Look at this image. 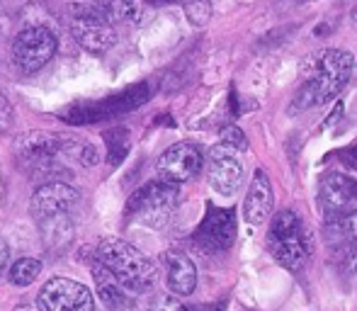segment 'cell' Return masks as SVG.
I'll list each match as a JSON object with an SVG mask.
<instances>
[{
	"instance_id": "cell-27",
	"label": "cell",
	"mask_w": 357,
	"mask_h": 311,
	"mask_svg": "<svg viewBox=\"0 0 357 311\" xmlns=\"http://www.w3.org/2000/svg\"><path fill=\"white\" fill-rule=\"evenodd\" d=\"M340 158H343V163L348 165V168L357 170V144H355V146H350V149H345V151L340 153Z\"/></svg>"
},
{
	"instance_id": "cell-26",
	"label": "cell",
	"mask_w": 357,
	"mask_h": 311,
	"mask_svg": "<svg viewBox=\"0 0 357 311\" xmlns=\"http://www.w3.org/2000/svg\"><path fill=\"white\" fill-rule=\"evenodd\" d=\"M10 117H13V107H10L8 98L0 93V129H5L10 124Z\"/></svg>"
},
{
	"instance_id": "cell-19",
	"label": "cell",
	"mask_w": 357,
	"mask_h": 311,
	"mask_svg": "<svg viewBox=\"0 0 357 311\" xmlns=\"http://www.w3.org/2000/svg\"><path fill=\"white\" fill-rule=\"evenodd\" d=\"M61 156H71V158L78 160L85 168H95L100 163V151L98 146L88 142H80V139L73 137H63L61 134Z\"/></svg>"
},
{
	"instance_id": "cell-20",
	"label": "cell",
	"mask_w": 357,
	"mask_h": 311,
	"mask_svg": "<svg viewBox=\"0 0 357 311\" xmlns=\"http://www.w3.org/2000/svg\"><path fill=\"white\" fill-rule=\"evenodd\" d=\"M42 275V260L37 258H20L15 260L13 265H10V282L15 285V287H27V285H32L34 280Z\"/></svg>"
},
{
	"instance_id": "cell-6",
	"label": "cell",
	"mask_w": 357,
	"mask_h": 311,
	"mask_svg": "<svg viewBox=\"0 0 357 311\" xmlns=\"http://www.w3.org/2000/svg\"><path fill=\"white\" fill-rule=\"evenodd\" d=\"M236 234H238V222L234 209L209 204L204 219L195 229V245L204 253H224L234 245Z\"/></svg>"
},
{
	"instance_id": "cell-25",
	"label": "cell",
	"mask_w": 357,
	"mask_h": 311,
	"mask_svg": "<svg viewBox=\"0 0 357 311\" xmlns=\"http://www.w3.org/2000/svg\"><path fill=\"white\" fill-rule=\"evenodd\" d=\"M149 311H188L185 307H180L175 299H170V297H165V299H158V302L153 304Z\"/></svg>"
},
{
	"instance_id": "cell-15",
	"label": "cell",
	"mask_w": 357,
	"mask_h": 311,
	"mask_svg": "<svg viewBox=\"0 0 357 311\" xmlns=\"http://www.w3.org/2000/svg\"><path fill=\"white\" fill-rule=\"evenodd\" d=\"M165 265V280H168V289L178 297H188L197 287V268L185 253L178 250H165L163 253Z\"/></svg>"
},
{
	"instance_id": "cell-23",
	"label": "cell",
	"mask_w": 357,
	"mask_h": 311,
	"mask_svg": "<svg viewBox=\"0 0 357 311\" xmlns=\"http://www.w3.org/2000/svg\"><path fill=\"white\" fill-rule=\"evenodd\" d=\"M221 144L236 149V151H245V149H248V139H245V134L241 132L238 127H226L224 132H221Z\"/></svg>"
},
{
	"instance_id": "cell-11",
	"label": "cell",
	"mask_w": 357,
	"mask_h": 311,
	"mask_svg": "<svg viewBox=\"0 0 357 311\" xmlns=\"http://www.w3.org/2000/svg\"><path fill=\"white\" fill-rule=\"evenodd\" d=\"M75 202H78V190L68 183L54 180V183H44L34 192L32 202H29V212H32V217L37 222H47V219L68 214V209Z\"/></svg>"
},
{
	"instance_id": "cell-12",
	"label": "cell",
	"mask_w": 357,
	"mask_h": 311,
	"mask_svg": "<svg viewBox=\"0 0 357 311\" xmlns=\"http://www.w3.org/2000/svg\"><path fill=\"white\" fill-rule=\"evenodd\" d=\"M75 20H93V22H132L139 17L137 0H85L73 5Z\"/></svg>"
},
{
	"instance_id": "cell-10",
	"label": "cell",
	"mask_w": 357,
	"mask_h": 311,
	"mask_svg": "<svg viewBox=\"0 0 357 311\" xmlns=\"http://www.w3.org/2000/svg\"><path fill=\"white\" fill-rule=\"evenodd\" d=\"M204 165L202 149L192 142H178L170 149H165L163 156L158 158V175L160 180L173 185H183L199 175Z\"/></svg>"
},
{
	"instance_id": "cell-2",
	"label": "cell",
	"mask_w": 357,
	"mask_h": 311,
	"mask_svg": "<svg viewBox=\"0 0 357 311\" xmlns=\"http://www.w3.org/2000/svg\"><path fill=\"white\" fill-rule=\"evenodd\" d=\"M95 258L109 270L114 280L127 289L129 294H144L155 282V265L137 248L122 238L100 241Z\"/></svg>"
},
{
	"instance_id": "cell-24",
	"label": "cell",
	"mask_w": 357,
	"mask_h": 311,
	"mask_svg": "<svg viewBox=\"0 0 357 311\" xmlns=\"http://www.w3.org/2000/svg\"><path fill=\"white\" fill-rule=\"evenodd\" d=\"M345 278L357 285V243L350 248V253L345 255Z\"/></svg>"
},
{
	"instance_id": "cell-3",
	"label": "cell",
	"mask_w": 357,
	"mask_h": 311,
	"mask_svg": "<svg viewBox=\"0 0 357 311\" xmlns=\"http://www.w3.org/2000/svg\"><path fill=\"white\" fill-rule=\"evenodd\" d=\"M180 202V190L178 185L165 183V180H151L144 188H139L137 192L129 197L127 202V214L134 217L137 222L146 224V227H163L170 219V214L175 212Z\"/></svg>"
},
{
	"instance_id": "cell-13",
	"label": "cell",
	"mask_w": 357,
	"mask_h": 311,
	"mask_svg": "<svg viewBox=\"0 0 357 311\" xmlns=\"http://www.w3.org/2000/svg\"><path fill=\"white\" fill-rule=\"evenodd\" d=\"M273 214V185L265 170H255L243 202V219L250 227H263Z\"/></svg>"
},
{
	"instance_id": "cell-31",
	"label": "cell",
	"mask_w": 357,
	"mask_h": 311,
	"mask_svg": "<svg viewBox=\"0 0 357 311\" xmlns=\"http://www.w3.org/2000/svg\"><path fill=\"white\" fill-rule=\"evenodd\" d=\"M17 311H32V309H29V307H20Z\"/></svg>"
},
{
	"instance_id": "cell-29",
	"label": "cell",
	"mask_w": 357,
	"mask_h": 311,
	"mask_svg": "<svg viewBox=\"0 0 357 311\" xmlns=\"http://www.w3.org/2000/svg\"><path fill=\"white\" fill-rule=\"evenodd\" d=\"M340 117H343V103L335 105V109H333V112H331V117H328V122H326V124H328V127H331V124L338 122Z\"/></svg>"
},
{
	"instance_id": "cell-7",
	"label": "cell",
	"mask_w": 357,
	"mask_h": 311,
	"mask_svg": "<svg viewBox=\"0 0 357 311\" xmlns=\"http://www.w3.org/2000/svg\"><path fill=\"white\" fill-rule=\"evenodd\" d=\"M39 311H95L93 292L83 282L68 278H54L39 289Z\"/></svg>"
},
{
	"instance_id": "cell-5",
	"label": "cell",
	"mask_w": 357,
	"mask_h": 311,
	"mask_svg": "<svg viewBox=\"0 0 357 311\" xmlns=\"http://www.w3.org/2000/svg\"><path fill=\"white\" fill-rule=\"evenodd\" d=\"M146 100H149V85H146V83H139V85H132V88L122 90L119 95H112V98L102 100V103L75 105V107L63 109V112H61V119H63V122H71V124L100 122V119L114 117V114L132 112V109L142 107Z\"/></svg>"
},
{
	"instance_id": "cell-8",
	"label": "cell",
	"mask_w": 357,
	"mask_h": 311,
	"mask_svg": "<svg viewBox=\"0 0 357 311\" xmlns=\"http://www.w3.org/2000/svg\"><path fill=\"white\" fill-rule=\"evenodd\" d=\"M56 54V37L47 27H27L15 37L13 56L20 71L34 73L44 68Z\"/></svg>"
},
{
	"instance_id": "cell-4",
	"label": "cell",
	"mask_w": 357,
	"mask_h": 311,
	"mask_svg": "<svg viewBox=\"0 0 357 311\" xmlns=\"http://www.w3.org/2000/svg\"><path fill=\"white\" fill-rule=\"evenodd\" d=\"M270 248L280 265L289 270H299L309 258V245H306V229L301 219L289 209H282L270 222Z\"/></svg>"
},
{
	"instance_id": "cell-28",
	"label": "cell",
	"mask_w": 357,
	"mask_h": 311,
	"mask_svg": "<svg viewBox=\"0 0 357 311\" xmlns=\"http://www.w3.org/2000/svg\"><path fill=\"white\" fill-rule=\"evenodd\" d=\"M8 255H10V248H8V243H5L3 236H0V275H3L5 268H8Z\"/></svg>"
},
{
	"instance_id": "cell-22",
	"label": "cell",
	"mask_w": 357,
	"mask_h": 311,
	"mask_svg": "<svg viewBox=\"0 0 357 311\" xmlns=\"http://www.w3.org/2000/svg\"><path fill=\"white\" fill-rule=\"evenodd\" d=\"M185 15L195 27H204L212 17V3L209 0H185Z\"/></svg>"
},
{
	"instance_id": "cell-21",
	"label": "cell",
	"mask_w": 357,
	"mask_h": 311,
	"mask_svg": "<svg viewBox=\"0 0 357 311\" xmlns=\"http://www.w3.org/2000/svg\"><path fill=\"white\" fill-rule=\"evenodd\" d=\"M105 142H107V163L119 165L129 153V137L127 129H112V132L105 134Z\"/></svg>"
},
{
	"instance_id": "cell-18",
	"label": "cell",
	"mask_w": 357,
	"mask_h": 311,
	"mask_svg": "<svg viewBox=\"0 0 357 311\" xmlns=\"http://www.w3.org/2000/svg\"><path fill=\"white\" fill-rule=\"evenodd\" d=\"M324 238L328 248L350 253V248L357 243V209L348 214H338L335 219H331V224L324 232Z\"/></svg>"
},
{
	"instance_id": "cell-30",
	"label": "cell",
	"mask_w": 357,
	"mask_h": 311,
	"mask_svg": "<svg viewBox=\"0 0 357 311\" xmlns=\"http://www.w3.org/2000/svg\"><path fill=\"white\" fill-rule=\"evenodd\" d=\"M353 22H355V24H357V8H355V10H353Z\"/></svg>"
},
{
	"instance_id": "cell-14",
	"label": "cell",
	"mask_w": 357,
	"mask_h": 311,
	"mask_svg": "<svg viewBox=\"0 0 357 311\" xmlns=\"http://www.w3.org/2000/svg\"><path fill=\"white\" fill-rule=\"evenodd\" d=\"M17 153L27 165L39 168V165L56 160L61 156V134H49V132H27L17 139Z\"/></svg>"
},
{
	"instance_id": "cell-1",
	"label": "cell",
	"mask_w": 357,
	"mask_h": 311,
	"mask_svg": "<svg viewBox=\"0 0 357 311\" xmlns=\"http://www.w3.org/2000/svg\"><path fill=\"white\" fill-rule=\"evenodd\" d=\"M355 59L343 49H326L316 59H311V71L306 73V80L294 98L296 109L319 107L338 98L340 90L348 85L353 76Z\"/></svg>"
},
{
	"instance_id": "cell-17",
	"label": "cell",
	"mask_w": 357,
	"mask_h": 311,
	"mask_svg": "<svg viewBox=\"0 0 357 311\" xmlns=\"http://www.w3.org/2000/svg\"><path fill=\"white\" fill-rule=\"evenodd\" d=\"M357 199V180L340 173H328L321 180V202L328 212L345 207Z\"/></svg>"
},
{
	"instance_id": "cell-16",
	"label": "cell",
	"mask_w": 357,
	"mask_h": 311,
	"mask_svg": "<svg viewBox=\"0 0 357 311\" xmlns=\"http://www.w3.org/2000/svg\"><path fill=\"white\" fill-rule=\"evenodd\" d=\"M73 39L88 54H105L117 44V32L112 24L93 22V20H73L71 24Z\"/></svg>"
},
{
	"instance_id": "cell-9",
	"label": "cell",
	"mask_w": 357,
	"mask_h": 311,
	"mask_svg": "<svg viewBox=\"0 0 357 311\" xmlns=\"http://www.w3.org/2000/svg\"><path fill=\"white\" fill-rule=\"evenodd\" d=\"M241 151L226 146V144H216L209 151V185L216 195L221 197H234L243 185V160Z\"/></svg>"
}]
</instances>
